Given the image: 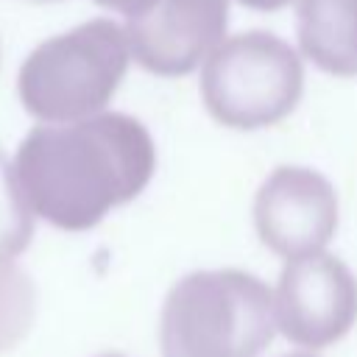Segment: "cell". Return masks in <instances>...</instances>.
Listing matches in <instances>:
<instances>
[{
	"instance_id": "1",
	"label": "cell",
	"mask_w": 357,
	"mask_h": 357,
	"mask_svg": "<svg viewBox=\"0 0 357 357\" xmlns=\"http://www.w3.org/2000/svg\"><path fill=\"white\" fill-rule=\"evenodd\" d=\"M14 170L33 215L64 231H86L148 187L156 145L137 117L100 112L31 128L17 148Z\"/></svg>"
},
{
	"instance_id": "2",
	"label": "cell",
	"mask_w": 357,
	"mask_h": 357,
	"mask_svg": "<svg viewBox=\"0 0 357 357\" xmlns=\"http://www.w3.org/2000/svg\"><path fill=\"white\" fill-rule=\"evenodd\" d=\"M273 332L271 287L237 268L181 276L159 318L162 357H257Z\"/></svg>"
},
{
	"instance_id": "3",
	"label": "cell",
	"mask_w": 357,
	"mask_h": 357,
	"mask_svg": "<svg viewBox=\"0 0 357 357\" xmlns=\"http://www.w3.org/2000/svg\"><path fill=\"white\" fill-rule=\"evenodd\" d=\"M126 31L106 20H86L39 42L17 75L20 100L28 114L47 126L95 117L114 98L128 70Z\"/></svg>"
},
{
	"instance_id": "4",
	"label": "cell",
	"mask_w": 357,
	"mask_h": 357,
	"mask_svg": "<svg viewBox=\"0 0 357 357\" xmlns=\"http://www.w3.org/2000/svg\"><path fill=\"white\" fill-rule=\"evenodd\" d=\"M304 89L298 53L282 36L254 28L223 39L201 70L206 112L229 128H262L287 117Z\"/></svg>"
},
{
	"instance_id": "5",
	"label": "cell",
	"mask_w": 357,
	"mask_h": 357,
	"mask_svg": "<svg viewBox=\"0 0 357 357\" xmlns=\"http://www.w3.org/2000/svg\"><path fill=\"white\" fill-rule=\"evenodd\" d=\"M276 329L296 346L326 349L357 321V279L332 254H312L282 268L273 293Z\"/></svg>"
},
{
	"instance_id": "6",
	"label": "cell",
	"mask_w": 357,
	"mask_h": 357,
	"mask_svg": "<svg viewBox=\"0 0 357 357\" xmlns=\"http://www.w3.org/2000/svg\"><path fill=\"white\" fill-rule=\"evenodd\" d=\"M259 240L287 262L321 254L337 229V192L332 181L304 165H279L254 198Z\"/></svg>"
},
{
	"instance_id": "7",
	"label": "cell",
	"mask_w": 357,
	"mask_h": 357,
	"mask_svg": "<svg viewBox=\"0 0 357 357\" xmlns=\"http://www.w3.org/2000/svg\"><path fill=\"white\" fill-rule=\"evenodd\" d=\"M229 0H142L126 17L128 50L156 75H187L226 39Z\"/></svg>"
},
{
	"instance_id": "8",
	"label": "cell",
	"mask_w": 357,
	"mask_h": 357,
	"mask_svg": "<svg viewBox=\"0 0 357 357\" xmlns=\"http://www.w3.org/2000/svg\"><path fill=\"white\" fill-rule=\"evenodd\" d=\"M301 53L329 75H357V0H298Z\"/></svg>"
},
{
	"instance_id": "9",
	"label": "cell",
	"mask_w": 357,
	"mask_h": 357,
	"mask_svg": "<svg viewBox=\"0 0 357 357\" xmlns=\"http://www.w3.org/2000/svg\"><path fill=\"white\" fill-rule=\"evenodd\" d=\"M36 315V290L14 259H0V351L14 349Z\"/></svg>"
},
{
	"instance_id": "10",
	"label": "cell",
	"mask_w": 357,
	"mask_h": 357,
	"mask_svg": "<svg viewBox=\"0 0 357 357\" xmlns=\"http://www.w3.org/2000/svg\"><path fill=\"white\" fill-rule=\"evenodd\" d=\"M33 237V212L20 190L14 162L0 148V259H14Z\"/></svg>"
},
{
	"instance_id": "11",
	"label": "cell",
	"mask_w": 357,
	"mask_h": 357,
	"mask_svg": "<svg viewBox=\"0 0 357 357\" xmlns=\"http://www.w3.org/2000/svg\"><path fill=\"white\" fill-rule=\"evenodd\" d=\"M98 6H106V8H112V11H120V14H131L142 0H95Z\"/></svg>"
},
{
	"instance_id": "12",
	"label": "cell",
	"mask_w": 357,
	"mask_h": 357,
	"mask_svg": "<svg viewBox=\"0 0 357 357\" xmlns=\"http://www.w3.org/2000/svg\"><path fill=\"white\" fill-rule=\"evenodd\" d=\"M240 3L248 8H257V11H276V8L287 6L290 0H240Z\"/></svg>"
},
{
	"instance_id": "13",
	"label": "cell",
	"mask_w": 357,
	"mask_h": 357,
	"mask_svg": "<svg viewBox=\"0 0 357 357\" xmlns=\"http://www.w3.org/2000/svg\"><path fill=\"white\" fill-rule=\"evenodd\" d=\"M284 357H315V354H304V351H293V354H284Z\"/></svg>"
},
{
	"instance_id": "14",
	"label": "cell",
	"mask_w": 357,
	"mask_h": 357,
	"mask_svg": "<svg viewBox=\"0 0 357 357\" xmlns=\"http://www.w3.org/2000/svg\"><path fill=\"white\" fill-rule=\"evenodd\" d=\"M103 357H123V354H103Z\"/></svg>"
}]
</instances>
